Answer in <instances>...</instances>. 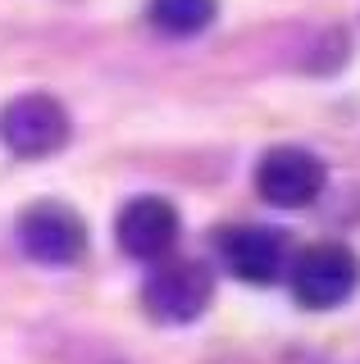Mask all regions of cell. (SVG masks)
<instances>
[{
  "instance_id": "6da1fadb",
  "label": "cell",
  "mask_w": 360,
  "mask_h": 364,
  "mask_svg": "<svg viewBox=\"0 0 360 364\" xmlns=\"http://www.w3.org/2000/svg\"><path fill=\"white\" fill-rule=\"evenodd\" d=\"M292 296L306 310H337L360 287V259L342 242H310L292 255Z\"/></svg>"
},
{
  "instance_id": "7a4b0ae2",
  "label": "cell",
  "mask_w": 360,
  "mask_h": 364,
  "mask_svg": "<svg viewBox=\"0 0 360 364\" xmlns=\"http://www.w3.org/2000/svg\"><path fill=\"white\" fill-rule=\"evenodd\" d=\"M69 132H73L69 109L55 96H46V91L14 96L0 109V141L18 159H46L55 151H64V146H69Z\"/></svg>"
},
{
  "instance_id": "3957f363",
  "label": "cell",
  "mask_w": 360,
  "mask_h": 364,
  "mask_svg": "<svg viewBox=\"0 0 360 364\" xmlns=\"http://www.w3.org/2000/svg\"><path fill=\"white\" fill-rule=\"evenodd\" d=\"M18 246L37 264H73L87 250V223L64 200H37L18 214Z\"/></svg>"
},
{
  "instance_id": "277c9868",
  "label": "cell",
  "mask_w": 360,
  "mask_h": 364,
  "mask_svg": "<svg viewBox=\"0 0 360 364\" xmlns=\"http://www.w3.org/2000/svg\"><path fill=\"white\" fill-rule=\"evenodd\" d=\"M215 296V273L201 259H164L146 282V310L160 323H192Z\"/></svg>"
},
{
  "instance_id": "5b68a950",
  "label": "cell",
  "mask_w": 360,
  "mask_h": 364,
  "mask_svg": "<svg viewBox=\"0 0 360 364\" xmlns=\"http://www.w3.org/2000/svg\"><path fill=\"white\" fill-rule=\"evenodd\" d=\"M329 182V168L324 159L306 151V146H274L260 164H255V191L278 205V210H301L324 191Z\"/></svg>"
},
{
  "instance_id": "8992f818",
  "label": "cell",
  "mask_w": 360,
  "mask_h": 364,
  "mask_svg": "<svg viewBox=\"0 0 360 364\" xmlns=\"http://www.w3.org/2000/svg\"><path fill=\"white\" fill-rule=\"evenodd\" d=\"M223 264L238 273L242 282H274L292 264V246L278 228L265 223H233L215 237Z\"/></svg>"
},
{
  "instance_id": "52a82bcc",
  "label": "cell",
  "mask_w": 360,
  "mask_h": 364,
  "mask_svg": "<svg viewBox=\"0 0 360 364\" xmlns=\"http://www.w3.org/2000/svg\"><path fill=\"white\" fill-rule=\"evenodd\" d=\"M178 242V210L164 196H132L119 210V246L132 259H164Z\"/></svg>"
},
{
  "instance_id": "ba28073f",
  "label": "cell",
  "mask_w": 360,
  "mask_h": 364,
  "mask_svg": "<svg viewBox=\"0 0 360 364\" xmlns=\"http://www.w3.org/2000/svg\"><path fill=\"white\" fill-rule=\"evenodd\" d=\"M219 14V0H151V23L169 37H196Z\"/></svg>"
}]
</instances>
